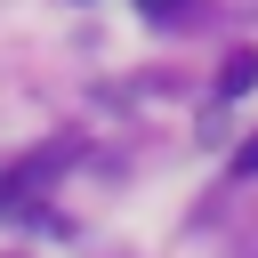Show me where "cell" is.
I'll list each match as a JSON object with an SVG mask.
<instances>
[{"label":"cell","mask_w":258,"mask_h":258,"mask_svg":"<svg viewBox=\"0 0 258 258\" xmlns=\"http://www.w3.org/2000/svg\"><path fill=\"white\" fill-rule=\"evenodd\" d=\"M242 89H258V48H234L218 64V97H242Z\"/></svg>","instance_id":"2"},{"label":"cell","mask_w":258,"mask_h":258,"mask_svg":"<svg viewBox=\"0 0 258 258\" xmlns=\"http://www.w3.org/2000/svg\"><path fill=\"white\" fill-rule=\"evenodd\" d=\"M73 153H81L73 137H48V145H40L32 161H16V169L0 177V210H24V202H32V194H40V185H48V177H56L64 161H73Z\"/></svg>","instance_id":"1"},{"label":"cell","mask_w":258,"mask_h":258,"mask_svg":"<svg viewBox=\"0 0 258 258\" xmlns=\"http://www.w3.org/2000/svg\"><path fill=\"white\" fill-rule=\"evenodd\" d=\"M137 8H145V16H153V24H177V16H185V8H194V0H137Z\"/></svg>","instance_id":"3"},{"label":"cell","mask_w":258,"mask_h":258,"mask_svg":"<svg viewBox=\"0 0 258 258\" xmlns=\"http://www.w3.org/2000/svg\"><path fill=\"white\" fill-rule=\"evenodd\" d=\"M234 177H258V137H242V145H234Z\"/></svg>","instance_id":"4"}]
</instances>
